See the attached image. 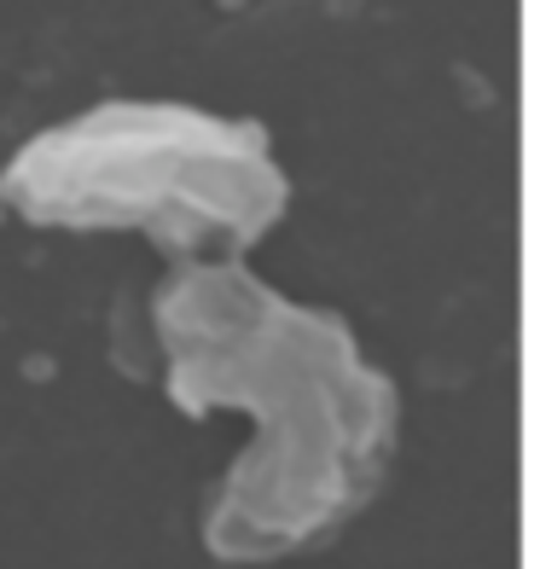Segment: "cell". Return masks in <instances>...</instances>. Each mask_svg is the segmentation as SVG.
Listing matches in <instances>:
<instances>
[{
    "mask_svg": "<svg viewBox=\"0 0 540 569\" xmlns=\"http://www.w3.org/2000/svg\"><path fill=\"white\" fill-rule=\"evenodd\" d=\"M163 396L244 425L203 506L221 563H286L378 500L401 448V390L343 315L291 297L244 256L174 262L151 297Z\"/></svg>",
    "mask_w": 540,
    "mask_h": 569,
    "instance_id": "obj_1",
    "label": "cell"
},
{
    "mask_svg": "<svg viewBox=\"0 0 540 569\" xmlns=\"http://www.w3.org/2000/svg\"><path fill=\"white\" fill-rule=\"evenodd\" d=\"M0 203L53 232H140L174 262L250 256L291 210V174L244 117L180 99H106L30 134Z\"/></svg>",
    "mask_w": 540,
    "mask_h": 569,
    "instance_id": "obj_2",
    "label": "cell"
}]
</instances>
